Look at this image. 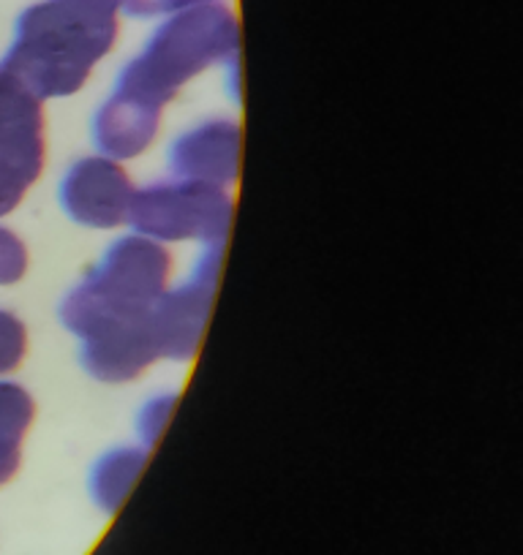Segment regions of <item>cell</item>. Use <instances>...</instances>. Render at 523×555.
I'll list each match as a JSON object with an SVG mask.
<instances>
[{
  "instance_id": "3957f363",
  "label": "cell",
  "mask_w": 523,
  "mask_h": 555,
  "mask_svg": "<svg viewBox=\"0 0 523 555\" xmlns=\"http://www.w3.org/2000/svg\"><path fill=\"white\" fill-rule=\"evenodd\" d=\"M173 272L169 250L142 234H123L99 264L63 297L61 324L82 338L104 322L145 313L164 295Z\"/></svg>"
},
{
  "instance_id": "2e32d148",
  "label": "cell",
  "mask_w": 523,
  "mask_h": 555,
  "mask_svg": "<svg viewBox=\"0 0 523 555\" xmlns=\"http://www.w3.org/2000/svg\"><path fill=\"white\" fill-rule=\"evenodd\" d=\"M28 272V248L12 229L0 227V286L20 284Z\"/></svg>"
},
{
  "instance_id": "5b68a950",
  "label": "cell",
  "mask_w": 523,
  "mask_h": 555,
  "mask_svg": "<svg viewBox=\"0 0 523 555\" xmlns=\"http://www.w3.org/2000/svg\"><path fill=\"white\" fill-rule=\"evenodd\" d=\"M221 264L224 245H205L189 281L175 289H164V295L151 306L148 317H151L158 360L191 362L202 349Z\"/></svg>"
},
{
  "instance_id": "8fae6325",
  "label": "cell",
  "mask_w": 523,
  "mask_h": 555,
  "mask_svg": "<svg viewBox=\"0 0 523 555\" xmlns=\"http://www.w3.org/2000/svg\"><path fill=\"white\" fill-rule=\"evenodd\" d=\"M44 162L47 139H0V218L23 205Z\"/></svg>"
},
{
  "instance_id": "8992f818",
  "label": "cell",
  "mask_w": 523,
  "mask_h": 555,
  "mask_svg": "<svg viewBox=\"0 0 523 555\" xmlns=\"http://www.w3.org/2000/svg\"><path fill=\"white\" fill-rule=\"evenodd\" d=\"M135 183L120 162L88 156L66 169L58 189L61 210L85 229H117L126 223Z\"/></svg>"
},
{
  "instance_id": "277c9868",
  "label": "cell",
  "mask_w": 523,
  "mask_h": 555,
  "mask_svg": "<svg viewBox=\"0 0 523 555\" xmlns=\"http://www.w3.org/2000/svg\"><path fill=\"white\" fill-rule=\"evenodd\" d=\"M234 199L227 189L196 180H162L135 189L128 229L156 243L224 245L232 232Z\"/></svg>"
},
{
  "instance_id": "52a82bcc",
  "label": "cell",
  "mask_w": 523,
  "mask_h": 555,
  "mask_svg": "<svg viewBox=\"0 0 523 555\" xmlns=\"http://www.w3.org/2000/svg\"><path fill=\"white\" fill-rule=\"evenodd\" d=\"M148 311L104 322L79 338V365L88 376L101 384H128L158 360Z\"/></svg>"
},
{
  "instance_id": "9a60e30c",
  "label": "cell",
  "mask_w": 523,
  "mask_h": 555,
  "mask_svg": "<svg viewBox=\"0 0 523 555\" xmlns=\"http://www.w3.org/2000/svg\"><path fill=\"white\" fill-rule=\"evenodd\" d=\"M28 354V330L12 311L0 308V376L14 373Z\"/></svg>"
},
{
  "instance_id": "e0dca14e",
  "label": "cell",
  "mask_w": 523,
  "mask_h": 555,
  "mask_svg": "<svg viewBox=\"0 0 523 555\" xmlns=\"http://www.w3.org/2000/svg\"><path fill=\"white\" fill-rule=\"evenodd\" d=\"M207 3H221V0H120V12L137 20L169 17V14L186 12L194 7H207Z\"/></svg>"
},
{
  "instance_id": "ba28073f",
  "label": "cell",
  "mask_w": 523,
  "mask_h": 555,
  "mask_svg": "<svg viewBox=\"0 0 523 555\" xmlns=\"http://www.w3.org/2000/svg\"><path fill=\"white\" fill-rule=\"evenodd\" d=\"M243 131L234 120L213 117L196 122L169 145V172L178 180H196L229 189L240 175Z\"/></svg>"
},
{
  "instance_id": "9c48e42d",
  "label": "cell",
  "mask_w": 523,
  "mask_h": 555,
  "mask_svg": "<svg viewBox=\"0 0 523 555\" xmlns=\"http://www.w3.org/2000/svg\"><path fill=\"white\" fill-rule=\"evenodd\" d=\"M162 112V106L151 104L140 95L112 90L110 99L101 101L90 120V139H93L99 156L120 164L142 156L156 142Z\"/></svg>"
},
{
  "instance_id": "7a4b0ae2",
  "label": "cell",
  "mask_w": 523,
  "mask_h": 555,
  "mask_svg": "<svg viewBox=\"0 0 523 555\" xmlns=\"http://www.w3.org/2000/svg\"><path fill=\"white\" fill-rule=\"evenodd\" d=\"M240 25L232 9L221 3L186 9L169 14L145 50L126 63L117 74L115 90L151 101L167 109L180 88L213 66L238 63Z\"/></svg>"
},
{
  "instance_id": "4fadbf2b",
  "label": "cell",
  "mask_w": 523,
  "mask_h": 555,
  "mask_svg": "<svg viewBox=\"0 0 523 555\" xmlns=\"http://www.w3.org/2000/svg\"><path fill=\"white\" fill-rule=\"evenodd\" d=\"M36 420V403L25 387L0 382V452L23 455V441Z\"/></svg>"
},
{
  "instance_id": "5bb4252c",
  "label": "cell",
  "mask_w": 523,
  "mask_h": 555,
  "mask_svg": "<svg viewBox=\"0 0 523 555\" xmlns=\"http://www.w3.org/2000/svg\"><path fill=\"white\" fill-rule=\"evenodd\" d=\"M175 405H178V395L175 392L153 395L151 400H145V405H142L140 414H137V436H140L145 450L158 444V439H162L164 430H167L169 420H173Z\"/></svg>"
},
{
  "instance_id": "30bf717a",
  "label": "cell",
  "mask_w": 523,
  "mask_h": 555,
  "mask_svg": "<svg viewBox=\"0 0 523 555\" xmlns=\"http://www.w3.org/2000/svg\"><path fill=\"white\" fill-rule=\"evenodd\" d=\"M145 447H115V450L104 452L88 474V493L93 504L104 515H117L131 495L140 474L145 472Z\"/></svg>"
},
{
  "instance_id": "ac0fdd59",
  "label": "cell",
  "mask_w": 523,
  "mask_h": 555,
  "mask_svg": "<svg viewBox=\"0 0 523 555\" xmlns=\"http://www.w3.org/2000/svg\"><path fill=\"white\" fill-rule=\"evenodd\" d=\"M20 463H23V455H12V452H0V488L7 482H12L14 474L20 472Z\"/></svg>"
},
{
  "instance_id": "6da1fadb",
  "label": "cell",
  "mask_w": 523,
  "mask_h": 555,
  "mask_svg": "<svg viewBox=\"0 0 523 555\" xmlns=\"http://www.w3.org/2000/svg\"><path fill=\"white\" fill-rule=\"evenodd\" d=\"M120 0H44L25 9L0 68L36 99L79 93L117 41Z\"/></svg>"
},
{
  "instance_id": "7c38bea8",
  "label": "cell",
  "mask_w": 523,
  "mask_h": 555,
  "mask_svg": "<svg viewBox=\"0 0 523 555\" xmlns=\"http://www.w3.org/2000/svg\"><path fill=\"white\" fill-rule=\"evenodd\" d=\"M0 139H44V101L0 68Z\"/></svg>"
}]
</instances>
